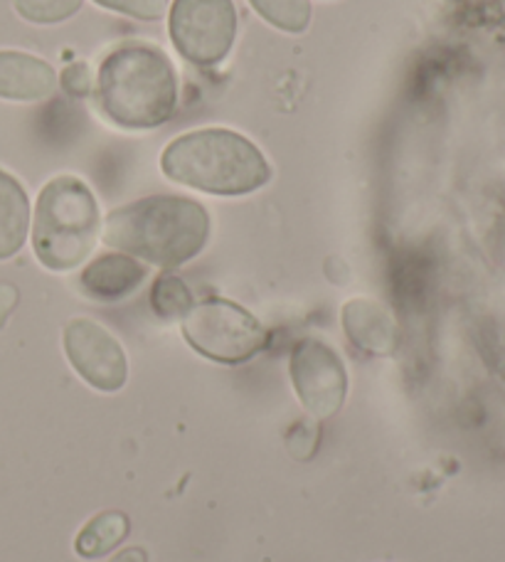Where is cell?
I'll use <instances>...</instances> for the list:
<instances>
[{
  "instance_id": "15",
  "label": "cell",
  "mask_w": 505,
  "mask_h": 562,
  "mask_svg": "<svg viewBox=\"0 0 505 562\" xmlns=\"http://www.w3.org/2000/svg\"><path fill=\"white\" fill-rule=\"evenodd\" d=\"M251 8L284 33H303L311 23V0H249Z\"/></svg>"
},
{
  "instance_id": "6",
  "label": "cell",
  "mask_w": 505,
  "mask_h": 562,
  "mask_svg": "<svg viewBox=\"0 0 505 562\" xmlns=\"http://www.w3.org/2000/svg\"><path fill=\"white\" fill-rule=\"evenodd\" d=\"M170 40L188 63L212 67L235 45L237 10L232 0H173Z\"/></svg>"
},
{
  "instance_id": "4",
  "label": "cell",
  "mask_w": 505,
  "mask_h": 562,
  "mask_svg": "<svg viewBox=\"0 0 505 562\" xmlns=\"http://www.w3.org/2000/svg\"><path fill=\"white\" fill-rule=\"evenodd\" d=\"M101 227L92 190L75 176H59L40 190L33 249L49 272H72L92 255Z\"/></svg>"
},
{
  "instance_id": "9",
  "label": "cell",
  "mask_w": 505,
  "mask_h": 562,
  "mask_svg": "<svg viewBox=\"0 0 505 562\" xmlns=\"http://www.w3.org/2000/svg\"><path fill=\"white\" fill-rule=\"evenodd\" d=\"M57 75L45 59L15 49H0V99L40 102L55 92Z\"/></svg>"
},
{
  "instance_id": "10",
  "label": "cell",
  "mask_w": 505,
  "mask_h": 562,
  "mask_svg": "<svg viewBox=\"0 0 505 562\" xmlns=\"http://www.w3.org/2000/svg\"><path fill=\"white\" fill-rule=\"evenodd\" d=\"M343 326L348 338L370 356H390L397 348V326L375 301L352 299L343 306Z\"/></svg>"
},
{
  "instance_id": "14",
  "label": "cell",
  "mask_w": 505,
  "mask_h": 562,
  "mask_svg": "<svg viewBox=\"0 0 505 562\" xmlns=\"http://www.w3.org/2000/svg\"><path fill=\"white\" fill-rule=\"evenodd\" d=\"M150 306L160 318H180L195 306L193 291L176 274H160L150 289Z\"/></svg>"
},
{
  "instance_id": "16",
  "label": "cell",
  "mask_w": 505,
  "mask_h": 562,
  "mask_svg": "<svg viewBox=\"0 0 505 562\" xmlns=\"http://www.w3.org/2000/svg\"><path fill=\"white\" fill-rule=\"evenodd\" d=\"M18 15L35 25H55L72 18L82 0H13Z\"/></svg>"
},
{
  "instance_id": "18",
  "label": "cell",
  "mask_w": 505,
  "mask_h": 562,
  "mask_svg": "<svg viewBox=\"0 0 505 562\" xmlns=\"http://www.w3.org/2000/svg\"><path fill=\"white\" fill-rule=\"evenodd\" d=\"M63 87L67 89V94H72V97H89L94 87L92 69H89V65H85V63L69 65L63 72Z\"/></svg>"
},
{
  "instance_id": "8",
  "label": "cell",
  "mask_w": 505,
  "mask_h": 562,
  "mask_svg": "<svg viewBox=\"0 0 505 562\" xmlns=\"http://www.w3.org/2000/svg\"><path fill=\"white\" fill-rule=\"evenodd\" d=\"M65 353L79 378L94 390L119 393L126 385L128 360L124 348L97 321H69L65 328Z\"/></svg>"
},
{
  "instance_id": "5",
  "label": "cell",
  "mask_w": 505,
  "mask_h": 562,
  "mask_svg": "<svg viewBox=\"0 0 505 562\" xmlns=\"http://www.w3.org/2000/svg\"><path fill=\"white\" fill-rule=\"evenodd\" d=\"M183 338L202 358L222 366H239L267 348L269 334L247 308L212 296L183 316Z\"/></svg>"
},
{
  "instance_id": "12",
  "label": "cell",
  "mask_w": 505,
  "mask_h": 562,
  "mask_svg": "<svg viewBox=\"0 0 505 562\" xmlns=\"http://www.w3.org/2000/svg\"><path fill=\"white\" fill-rule=\"evenodd\" d=\"M30 229V200L15 176L0 168V262L23 249Z\"/></svg>"
},
{
  "instance_id": "3",
  "label": "cell",
  "mask_w": 505,
  "mask_h": 562,
  "mask_svg": "<svg viewBox=\"0 0 505 562\" xmlns=\"http://www.w3.org/2000/svg\"><path fill=\"white\" fill-rule=\"evenodd\" d=\"M160 168L173 183L222 198L249 195L271 180L265 154L229 128H202L176 138L160 156Z\"/></svg>"
},
{
  "instance_id": "1",
  "label": "cell",
  "mask_w": 505,
  "mask_h": 562,
  "mask_svg": "<svg viewBox=\"0 0 505 562\" xmlns=\"http://www.w3.org/2000/svg\"><path fill=\"white\" fill-rule=\"evenodd\" d=\"M210 239V215L198 200L150 195L109 213L104 243L156 267H180L195 259Z\"/></svg>"
},
{
  "instance_id": "2",
  "label": "cell",
  "mask_w": 505,
  "mask_h": 562,
  "mask_svg": "<svg viewBox=\"0 0 505 562\" xmlns=\"http://www.w3.org/2000/svg\"><path fill=\"white\" fill-rule=\"evenodd\" d=\"M97 102L109 122L121 128L164 126L178 104L176 67L154 45H119L99 65Z\"/></svg>"
},
{
  "instance_id": "7",
  "label": "cell",
  "mask_w": 505,
  "mask_h": 562,
  "mask_svg": "<svg viewBox=\"0 0 505 562\" xmlns=\"http://www.w3.org/2000/svg\"><path fill=\"white\" fill-rule=\"evenodd\" d=\"M291 383L306 413L328 419L348 397V373L336 350L318 338H301L289 360Z\"/></svg>"
},
{
  "instance_id": "17",
  "label": "cell",
  "mask_w": 505,
  "mask_h": 562,
  "mask_svg": "<svg viewBox=\"0 0 505 562\" xmlns=\"http://www.w3.org/2000/svg\"><path fill=\"white\" fill-rule=\"evenodd\" d=\"M94 3L138 20H158L168 8V0H94Z\"/></svg>"
},
{
  "instance_id": "11",
  "label": "cell",
  "mask_w": 505,
  "mask_h": 562,
  "mask_svg": "<svg viewBox=\"0 0 505 562\" xmlns=\"http://www.w3.org/2000/svg\"><path fill=\"white\" fill-rule=\"evenodd\" d=\"M146 267L128 255H101L79 277V289L89 299L121 301L144 284Z\"/></svg>"
},
{
  "instance_id": "19",
  "label": "cell",
  "mask_w": 505,
  "mask_h": 562,
  "mask_svg": "<svg viewBox=\"0 0 505 562\" xmlns=\"http://www.w3.org/2000/svg\"><path fill=\"white\" fill-rule=\"evenodd\" d=\"M18 306V289L13 284H0V328L5 326V321L13 314V308Z\"/></svg>"
},
{
  "instance_id": "20",
  "label": "cell",
  "mask_w": 505,
  "mask_h": 562,
  "mask_svg": "<svg viewBox=\"0 0 505 562\" xmlns=\"http://www.w3.org/2000/svg\"><path fill=\"white\" fill-rule=\"evenodd\" d=\"M111 562H148V553L144 548H126L111 558Z\"/></svg>"
},
{
  "instance_id": "13",
  "label": "cell",
  "mask_w": 505,
  "mask_h": 562,
  "mask_svg": "<svg viewBox=\"0 0 505 562\" xmlns=\"http://www.w3.org/2000/svg\"><path fill=\"white\" fill-rule=\"evenodd\" d=\"M131 530V520L121 510H104V514L94 516L89 524L79 530L75 550L79 558L85 560H99L124 543Z\"/></svg>"
}]
</instances>
